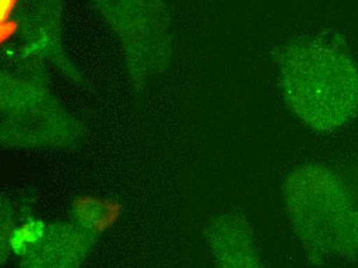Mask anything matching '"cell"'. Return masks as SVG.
<instances>
[{
  "label": "cell",
  "instance_id": "1",
  "mask_svg": "<svg viewBox=\"0 0 358 268\" xmlns=\"http://www.w3.org/2000/svg\"><path fill=\"white\" fill-rule=\"evenodd\" d=\"M281 92L305 125L331 132L358 112V69L342 52L313 41H292L278 55Z\"/></svg>",
  "mask_w": 358,
  "mask_h": 268
},
{
  "label": "cell",
  "instance_id": "2",
  "mask_svg": "<svg viewBox=\"0 0 358 268\" xmlns=\"http://www.w3.org/2000/svg\"><path fill=\"white\" fill-rule=\"evenodd\" d=\"M290 225L305 246L320 254H358V206L339 176L322 165L305 164L283 186Z\"/></svg>",
  "mask_w": 358,
  "mask_h": 268
},
{
  "label": "cell",
  "instance_id": "3",
  "mask_svg": "<svg viewBox=\"0 0 358 268\" xmlns=\"http://www.w3.org/2000/svg\"><path fill=\"white\" fill-rule=\"evenodd\" d=\"M76 213L83 224L94 232H103L119 219L122 206L115 202L97 197H80L76 199Z\"/></svg>",
  "mask_w": 358,
  "mask_h": 268
}]
</instances>
